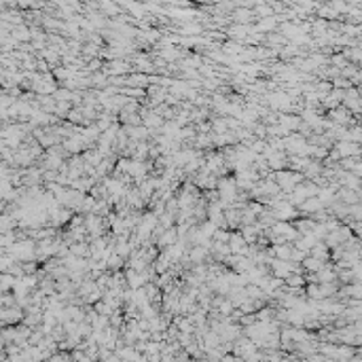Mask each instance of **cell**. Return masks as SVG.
Segmentation results:
<instances>
[{"mask_svg": "<svg viewBox=\"0 0 362 362\" xmlns=\"http://www.w3.org/2000/svg\"><path fill=\"white\" fill-rule=\"evenodd\" d=\"M24 312H21V307L19 305H15V307H6V309H2V322L9 326V324H17V322H24Z\"/></svg>", "mask_w": 362, "mask_h": 362, "instance_id": "3", "label": "cell"}, {"mask_svg": "<svg viewBox=\"0 0 362 362\" xmlns=\"http://www.w3.org/2000/svg\"><path fill=\"white\" fill-rule=\"evenodd\" d=\"M121 267H123V256L115 254V250H112L110 256L106 259V269H108V271H119Z\"/></svg>", "mask_w": 362, "mask_h": 362, "instance_id": "5", "label": "cell"}, {"mask_svg": "<svg viewBox=\"0 0 362 362\" xmlns=\"http://www.w3.org/2000/svg\"><path fill=\"white\" fill-rule=\"evenodd\" d=\"M303 265H305V267H309V269H312V267H320V263H318V261H316V259H305V263H303Z\"/></svg>", "mask_w": 362, "mask_h": 362, "instance_id": "8", "label": "cell"}, {"mask_svg": "<svg viewBox=\"0 0 362 362\" xmlns=\"http://www.w3.org/2000/svg\"><path fill=\"white\" fill-rule=\"evenodd\" d=\"M269 267L273 269V275L280 277V280H288L292 275V271H297V267L290 261H282V259H271Z\"/></svg>", "mask_w": 362, "mask_h": 362, "instance_id": "2", "label": "cell"}, {"mask_svg": "<svg viewBox=\"0 0 362 362\" xmlns=\"http://www.w3.org/2000/svg\"><path fill=\"white\" fill-rule=\"evenodd\" d=\"M17 277H13L11 273H2V295H9V290L15 286Z\"/></svg>", "mask_w": 362, "mask_h": 362, "instance_id": "6", "label": "cell"}, {"mask_svg": "<svg viewBox=\"0 0 362 362\" xmlns=\"http://www.w3.org/2000/svg\"><path fill=\"white\" fill-rule=\"evenodd\" d=\"M318 208H320V201H318V199H307V201L303 203V210H305V212H316Z\"/></svg>", "mask_w": 362, "mask_h": 362, "instance_id": "7", "label": "cell"}, {"mask_svg": "<svg viewBox=\"0 0 362 362\" xmlns=\"http://www.w3.org/2000/svg\"><path fill=\"white\" fill-rule=\"evenodd\" d=\"M210 254V248H203V246H193L191 252H188V261L193 263V265H203V261L208 259Z\"/></svg>", "mask_w": 362, "mask_h": 362, "instance_id": "4", "label": "cell"}, {"mask_svg": "<svg viewBox=\"0 0 362 362\" xmlns=\"http://www.w3.org/2000/svg\"><path fill=\"white\" fill-rule=\"evenodd\" d=\"M301 180V176L299 174H295V172H286V170H282V172H275V182L280 184V188L282 191H295V188L299 186L297 182Z\"/></svg>", "mask_w": 362, "mask_h": 362, "instance_id": "1", "label": "cell"}, {"mask_svg": "<svg viewBox=\"0 0 362 362\" xmlns=\"http://www.w3.org/2000/svg\"><path fill=\"white\" fill-rule=\"evenodd\" d=\"M237 362H244V360H241V358H239V360H237Z\"/></svg>", "mask_w": 362, "mask_h": 362, "instance_id": "9", "label": "cell"}]
</instances>
